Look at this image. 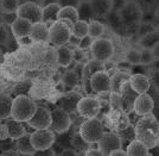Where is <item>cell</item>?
<instances>
[{
    "label": "cell",
    "instance_id": "60d3db41",
    "mask_svg": "<svg viewBox=\"0 0 159 156\" xmlns=\"http://www.w3.org/2000/svg\"><path fill=\"white\" fill-rule=\"evenodd\" d=\"M31 82L30 81H23L20 82L19 85H17V87L14 89L16 95H26V92L30 89Z\"/></svg>",
    "mask_w": 159,
    "mask_h": 156
},
{
    "label": "cell",
    "instance_id": "3957f363",
    "mask_svg": "<svg viewBox=\"0 0 159 156\" xmlns=\"http://www.w3.org/2000/svg\"><path fill=\"white\" fill-rule=\"evenodd\" d=\"M37 105L27 95H16L12 102L11 117L18 122H27L33 117Z\"/></svg>",
    "mask_w": 159,
    "mask_h": 156
},
{
    "label": "cell",
    "instance_id": "c3c4849f",
    "mask_svg": "<svg viewBox=\"0 0 159 156\" xmlns=\"http://www.w3.org/2000/svg\"><path fill=\"white\" fill-rule=\"evenodd\" d=\"M108 156H128V155H127V153L125 151V150L118 149V150H114V151H112V153H111Z\"/></svg>",
    "mask_w": 159,
    "mask_h": 156
},
{
    "label": "cell",
    "instance_id": "2e32d148",
    "mask_svg": "<svg viewBox=\"0 0 159 156\" xmlns=\"http://www.w3.org/2000/svg\"><path fill=\"white\" fill-rule=\"evenodd\" d=\"M128 82H129L131 88H132L137 94L147 93V91L151 87V82L148 80V78H147L145 74H141V73L132 74L129 76Z\"/></svg>",
    "mask_w": 159,
    "mask_h": 156
},
{
    "label": "cell",
    "instance_id": "1f68e13d",
    "mask_svg": "<svg viewBox=\"0 0 159 156\" xmlns=\"http://www.w3.org/2000/svg\"><path fill=\"white\" fill-rule=\"evenodd\" d=\"M57 19H68L71 23H76L79 21V13H77V10L76 7L73 6H64L61 7L58 16H57Z\"/></svg>",
    "mask_w": 159,
    "mask_h": 156
},
{
    "label": "cell",
    "instance_id": "7a4b0ae2",
    "mask_svg": "<svg viewBox=\"0 0 159 156\" xmlns=\"http://www.w3.org/2000/svg\"><path fill=\"white\" fill-rule=\"evenodd\" d=\"M74 23L68 19H57L49 26V43L58 48L66 45L71 37Z\"/></svg>",
    "mask_w": 159,
    "mask_h": 156
},
{
    "label": "cell",
    "instance_id": "9a60e30c",
    "mask_svg": "<svg viewBox=\"0 0 159 156\" xmlns=\"http://www.w3.org/2000/svg\"><path fill=\"white\" fill-rule=\"evenodd\" d=\"M31 26H32L31 21H26L24 18L16 17V19L11 23V31L17 40H20V38H25L30 36Z\"/></svg>",
    "mask_w": 159,
    "mask_h": 156
},
{
    "label": "cell",
    "instance_id": "e575fe53",
    "mask_svg": "<svg viewBox=\"0 0 159 156\" xmlns=\"http://www.w3.org/2000/svg\"><path fill=\"white\" fill-rule=\"evenodd\" d=\"M20 6V0H1L0 8L5 14H16Z\"/></svg>",
    "mask_w": 159,
    "mask_h": 156
},
{
    "label": "cell",
    "instance_id": "ffe728a7",
    "mask_svg": "<svg viewBox=\"0 0 159 156\" xmlns=\"http://www.w3.org/2000/svg\"><path fill=\"white\" fill-rule=\"evenodd\" d=\"M60 10L61 6L56 1L45 5L43 7V19H42V21L45 23L48 26H50L53 21H57V16H58Z\"/></svg>",
    "mask_w": 159,
    "mask_h": 156
},
{
    "label": "cell",
    "instance_id": "74e56055",
    "mask_svg": "<svg viewBox=\"0 0 159 156\" xmlns=\"http://www.w3.org/2000/svg\"><path fill=\"white\" fill-rule=\"evenodd\" d=\"M125 61L128 62L131 66H139L140 64V55L139 50L129 49L125 55Z\"/></svg>",
    "mask_w": 159,
    "mask_h": 156
},
{
    "label": "cell",
    "instance_id": "db71d44e",
    "mask_svg": "<svg viewBox=\"0 0 159 156\" xmlns=\"http://www.w3.org/2000/svg\"><path fill=\"white\" fill-rule=\"evenodd\" d=\"M0 1H1V0H0Z\"/></svg>",
    "mask_w": 159,
    "mask_h": 156
},
{
    "label": "cell",
    "instance_id": "e0dca14e",
    "mask_svg": "<svg viewBox=\"0 0 159 156\" xmlns=\"http://www.w3.org/2000/svg\"><path fill=\"white\" fill-rule=\"evenodd\" d=\"M90 6L93 8L95 19L98 18H106L108 14L114 10L113 0H90Z\"/></svg>",
    "mask_w": 159,
    "mask_h": 156
},
{
    "label": "cell",
    "instance_id": "f907efd6",
    "mask_svg": "<svg viewBox=\"0 0 159 156\" xmlns=\"http://www.w3.org/2000/svg\"><path fill=\"white\" fill-rule=\"evenodd\" d=\"M5 21V13L1 11V8H0V24H2Z\"/></svg>",
    "mask_w": 159,
    "mask_h": 156
},
{
    "label": "cell",
    "instance_id": "277c9868",
    "mask_svg": "<svg viewBox=\"0 0 159 156\" xmlns=\"http://www.w3.org/2000/svg\"><path fill=\"white\" fill-rule=\"evenodd\" d=\"M118 14L122 24L126 27V30L132 26L138 27L144 18L143 6L140 2L135 0H128L124 6L118 10Z\"/></svg>",
    "mask_w": 159,
    "mask_h": 156
},
{
    "label": "cell",
    "instance_id": "6da1fadb",
    "mask_svg": "<svg viewBox=\"0 0 159 156\" xmlns=\"http://www.w3.org/2000/svg\"><path fill=\"white\" fill-rule=\"evenodd\" d=\"M135 135L139 138L138 141L144 143L147 148H153L158 136V122L156 117L151 113L143 116L137 124Z\"/></svg>",
    "mask_w": 159,
    "mask_h": 156
},
{
    "label": "cell",
    "instance_id": "bcb514c9",
    "mask_svg": "<svg viewBox=\"0 0 159 156\" xmlns=\"http://www.w3.org/2000/svg\"><path fill=\"white\" fill-rule=\"evenodd\" d=\"M128 0H113V4H114V10L115 11H118L119 8L124 6L125 4H126Z\"/></svg>",
    "mask_w": 159,
    "mask_h": 156
},
{
    "label": "cell",
    "instance_id": "4fadbf2b",
    "mask_svg": "<svg viewBox=\"0 0 159 156\" xmlns=\"http://www.w3.org/2000/svg\"><path fill=\"white\" fill-rule=\"evenodd\" d=\"M98 143H99V150L102 153L103 156H108L112 151L121 149L122 147L121 138L112 132H103V135Z\"/></svg>",
    "mask_w": 159,
    "mask_h": 156
},
{
    "label": "cell",
    "instance_id": "d6a6232c",
    "mask_svg": "<svg viewBox=\"0 0 159 156\" xmlns=\"http://www.w3.org/2000/svg\"><path fill=\"white\" fill-rule=\"evenodd\" d=\"M105 19H107V21L109 23V25L112 26L113 30H115L116 32H125L126 31V27L122 24V21L120 19L119 14H118V11L113 10L111 13L107 16Z\"/></svg>",
    "mask_w": 159,
    "mask_h": 156
},
{
    "label": "cell",
    "instance_id": "603a6c76",
    "mask_svg": "<svg viewBox=\"0 0 159 156\" xmlns=\"http://www.w3.org/2000/svg\"><path fill=\"white\" fill-rule=\"evenodd\" d=\"M14 148L16 150L21 154V155H31L33 151H34V148L31 144V139H30V135H25L19 137L16 139L14 142Z\"/></svg>",
    "mask_w": 159,
    "mask_h": 156
},
{
    "label": "cell",
    "instance_id": "f6af8a7d",
    "mask_svg": "<svg viewBox=\"0 0 159 156\" xmlns=\"http://www.w3.org/2000/svg\"><path fill=\"white\" fill-rule=\"evenodd\" d=\"M84 156H103L102 153L99 149H88L86 151Z\"/></svg>",
    "mask_w": 159,
    "mask_h": 156
},
{
    "label": "cell",
    "instance_id": "ee69618b",
    "mask_svg": "<svg viewBox=\"0 0 159 156\" xmlns=\"http://www.w3.org/2000/svg\"><path fill=\"white\" fill-rule=\"evenodd\" d=\"M56 2H58V5L61 7L64 6H73V7H77L79 5V0H57Z\"/></svg>",
    "mask_w": 159,
    "mask_h": 156
},
{
    "label": "cell",
    "instance_id": "f35d334b",
    "mask_svg": "<svg viewBox=\"0 0 159 156\" xmlns=\"http://www.w3.org/2000/svg\"><path fill=\"white\" fill-rule=\"evenodd\" d=\"M71 54H73V61L76 63H87V54L84 50H82L81 48L75 47L71 48Z\"/></svg>",
    "mask_w": 159,
    "mask_h": 156
},
{
    "label": "cell",
    "instance_id": "ba28073f",
    "mask_svg": "<svg viewBox=\"0 0 159 156\" xmlns=\"http://www.w3.org/2000/svg\"><path fill=\"white\" fill-rule=\"evenodd\" d=\"M30 139L34 150H44L52 147L56 141V136L55 132L50 129L34 130L30 135Z\"/></svg>",
    "mask_w": 159,
    "mask_h": 156
},
{
    "label": "cell",
    "instance_id": "4dcf8cb0",
    "mask_svg": "<svg viewBox=\"0 0 159 156\" xmlns=\"http://www.w3.org/2000/svg\"><path fill=\"white\" fill-rule=\"evenodd\" d=\"M13 99L8 95L0 94V119H7L11 117V107Z\"/></svg>",
    "mask_w": 159,
    "mask_h": 156
},
{
    "label": "cell",
    "instance_id": "484cf974",
    "mask_svg": "<svg viewBox=\"0 0 159 156\" xmlns=\"http://www.w3.org/2000/svg\"><path fill=\"white\" fill-rule=\"evenodd\" d=\"M57 49V64L60 67L66 68L70 66V63L73 62V54H71V49L68 45L58 47Z\"/></svg>",
    "mask_w": 159,
    "mask_h": 156
},
{
    "label": "cell",
    "instance_id": "ab89813d",
    "mask_svg": "<svg viewBox=\"0 0 159 156\" xmlns=\"http://www.w3.org/2000/svg\"><path fill=\"white\" fill-rule=\"evenodd\" d=\"M45 61L49 64H57V49L55 48H48L45 51Z\"/></svg>",
    "mask_w": 159,
    "mask_h": 156
},
{
    "label": "cell",
    "instance_id": "816d5d0a",
    "mask_svg": "<svg viewBox=\"0 0 159 156\" xmlns=\"http://www.w3.org/2000/svg\"><path fill=\"white\" fill-rule=\"evenodd\" d=\"M79 1H90V0H79Z\"/></svg>",
    "mask_w": 159,
    "mask_h": 156
},
{
    "label": "cell",
    "instance_id": "f5cc1de1",
    "mask_svg": "<svg viewBox=\"0 0 159 156\" xmlns=\"http://www.w3.org/2000/svg\"><path fill=\"white\" fill-rule=\"evenodd\" d=\"M55 1H57V0H55Z\"/></svg>",
    "mask_w": 159,
    "mask_h": 156
},
{
    "label": "cell",
    "instance_id": "7402d4cb",
    "mask_svg": "<svg viewBox=\"0 0 159 156\" xmlns=\"http://www.w3.org/2000/svg\"><path fill=\"white\" fill-rule=\"evenodd\" d=\"M103 69H105V63L96 61V60H92V61L84 63L83 69H82V79H83L84 85L89 83V79L94 73H96L99 70H103Z\"/></svg>",
    "mask_w": 159,
    "mask_h": 156
},
{
    "label": "cell",
    "instance_id": "7dc6e473",
    "mask_svg": "<svg viewBox=\"0 0 159 156\" xmlns=\"http://www.w3.org/2000/svg\"><path fill=\"white\" fill-rule=\"evenodd\" d=\"M0 156H20L19 153L17 151V150H5V151H2L1 154H0Z\"/></svg>",
    "mask_w": 159,
    "mask_h": 156
},
{
    "label": "cell",
    "instance_id": "d590c367",
    "mask_svg": "<svg viewBox=\"0 0 159 156\" xmlns=\"http://www.w3.org/2000/svg\"><path fill=\"white\" fill-rule=\"evenodd\" d=\"M62 82L64 83L66 87L73 88L79 83V75L76 70H68L66 74L62 76Z\"/></svg>",
    "mask_w": 159,
    "mask_h": 156
},
{
    "label": "cell",
    "instance_id": "7bdbcfd3",
    "mask_svg": "<svg viewBox=\"0 0 159 156\" xmlns=\"http://www.w3.org/2000/svg\"><path fill=\"white\" fill-rule=\"evenodd\" d=\"M30 156H56V154L51 148H49L44 150H34Z\"/></svg>",
    "mask_w": 159,
    "mask_h": 156
},
{
    "label": "cell",
    "instance_id": "cb8c5ba5",
    "mask_svg": "<svg viewBox=\"0 0 159 156\" xmlns=\"http://www.w3.org/2000/svg\"><path fill=\"white\" fill-rule=\"evenodd\" d=\"M137 93L131 88L129 82L127 81L122 85L121 91H120V97H121V105L127 106V107H133V102L137 98Z\"/></svg>",
    "mask_w": 159,
    "mask_h": 156
},
{
    "label": "cell",
    "instance_id": "4316f807",
    "mask_svg": "<svg viewBox=\"0 0 159 156\" xmlns=\"http://www.w3.org/2000/svg\"><path fill=\"white\" fill-rule=\"evenodd\" d=\"M76 10L79 13V21H86L89 23L90 21L95 19L93 8L90 6L89 1H80Z\"/></svg>",
    "mask_w": 159,
    "mask_h": 156
},
{
    "label": "cell",
    "instance_id": "7c38bea8",
    "mask_svg": "<svg viewBox=\"0 0 159 156\" xmlns=\"http://www.w3.org/2000/svg\"><path fill=\"white\" fill-rule=\"evenodd\" d=\"M89 87L95 93H107L111 92V78L105 70H99L94 73L89 79Z\"/></svg>",
    "mask_w": 159,
    "mask_h": 156
},
{
    "label": "cell",
    "instance_id": "5bb4252c",
    "mask_svg": "<svg viewBox=\"0 0 159 156\" xmlns=\"http://www.w3.org/2000/svg\"><path fill=\"white\" fill-rule=\"evenodd\" d=\"M154 109V102L153 98L147 93L138 94L135 100L133 102V110L135 111V113L139 116H146L152 113Z\"/></svg>",
    "mask_w": 159,
    "mask_h": 156
},
{
    "label": "cell",
    "instance_id": "52a82bcc",
    "mask_svg": "<svg viewBox=\"0 0 159 156\" xmlns=\"http://www.w3.org/2000/svg\"><path fill=\"white\" fill-rule=\"evenodd\" d=\"M16 14H17V17L24 18L26 21H31L32 24L39 23L43 19V7L37 2L29 0V1L20 4Z\"/></svg>",
    "mask_w": 159,
    "mask_h": 156
},
{
    "label": "cell",
    "instance_id": "8992f818",
    "mask_svg": "<svg viewBox=\"0 0 159 156\" xmlns=\"http://www.w3.org/2000/svg\"><path fill=\"white\" fill-rule=\"evenodd\" d=\"M89 50L92 53L94 60L102 62V63H106L113 57L115 48H114L113 42L109 38L100 37L98 40H94Z\"/></svg>",
    "mask_w": 159,
    "mask_h": 156
},
{
    "label": "cell",
    "instance_id": "681fc988",
    "mask_svg": "<svg viewBox=\"0 0 159 156\" xmlns=\"http://www.w3.org/2000/svg\"><path fill=\"white\" fill-rule=\"evenodd\" d=\"M77 155V153L73 149H66L60 156H76Z\"/></svg>",
    "mask_w": 159,
    "mask_h": 156
},
{
    "label": "cell",
    "instance_id": "8fae6325",
    "mask_svg": "<svg viewBox=\"0 0 159 156\" xmlns=\"http://www.w3.org/2000/svg\"><path fill=\"white\" fill-rule=\"evenodd\" d=\"M26 123L30 128L34 130L49 129L51 125V111L43 106H37L33 117Z\"/></svg>",
    "mask_w": 159,
    "mask_h": 156
},
{
    "label": "cell",
    "instance_id": "9c48e42d",
    "mask_svg": "<svg viewBox=\"0 0 159 156\" xmlns=\"http://www.w3.org/2000/svg\"><path fill=\"white\" fill-rule=\"evenodd\" d=\"M71 125L69 113L61 107H55L51 111V131L57 134H64Z\"/></svg>",
    "mask_w": 159,
    "mask_h": 156
},
{
    "label": "cell",
    "instance_id": "d4e9b609",
    "mask_svg": "<svg viewBox=\"0 0 159 156\" xmlns=\"http://www.w3.org/2000/svg\"><path fill=\"white\" fill-rule=\"evenodd\" d=\"M6 126L8 130V135L13 139H17V138L25 135V129H24L21 122L16 121L12 117H8L6 119Z\"/></svg>",
    "mask_w": 159,
    "mask_h": 156
},
{
    "label": "cell",
    "instance_id": "f1b7e54d",
    "mask_svg": "<svg viewBox=\"0 0 159 156\" xmlns=\"http://www.w3.org/2000/svg\"><path fill=\"white\" fill-rule=\"evenodd\" d=\"M105 31H106L105 24L98 19H93L88 23V36L92 40H98L100 37H102Z\"/></svg>",
    "mask_w": 159,
    "mask_h": 156
},
{
    "label": "cell",
    "instance_id": "f546056e",
    "mask_svg": "<svg viewBox=\"0 0 159 156\" xmlns=\"http://www.w3.org/2000/svg\"><path fill=\"white\" fill-rule=\"evenodd\" d=\"M158 40H159L158 30H153V31H150V32H147V34L141 36L139 44L141 45V48L152 49L156 44H158Z\"/></svg>",
    "mask_w": 159,
    "mask_h": 156
},
{
    "label": "cell",
    "instance_id": "5b68a950",
    "mask_svg": "<svg viewBox=\"0 0 159 156\" xmlns=\"http://www.w3.org/2000/svg\"><path fill=\"white\" fill-rule=\"evenodd\" d=\"M105 132V126L96 117L88 118L80 126V136L87 143H98Z\"/></svg>",
    "mask_w": 159,
    "mask_h": 156
},
{
    "label": "cell",
    "instance_id": "ac0fdd59",
    "mask_svg": "<svg viewBox=\"0 0 159 156\" xmlns=\"http://www.w3.org/2000/svg\"><path fill=\"white\" fill-rule=\"evenodd\" d=\"M33 42H49V26L45 23H34L31 26L30 36Z\"/></svg>",
    "mask_w": 159,
    "mask_h": 156
},
{
    "label": "cell",
    "instance_id": "836d02e7",
    "mask_svg": "<svg viewBox=\"0 0 159 156\" xmlns=\"http://www.w3.org/2000/svg\"><path fill=\"white\" fill-rule=\"evenodd\" d=\"M71 35L74 37L82 40L83 37L88 36V21H77L73 26Z\"/></svg>",
    "mask_w": 159,
    "mask_h": 156
},
{
    "label": "cell",
    "instance_id": "30bf717a",
    "mask_svg": "<svg viewBox=\"0 0 159 156\" xmlns=\"http://www.w3.org/2000/svg\"><path fill=\"white\" fill-rule=\"evenodd\" d=\"M76 110L80 116L86 119L94 118L99 115L100 110H101V104L99 99L95 97H84V98L82 97L77 104Z\"/></svg>",
    "mask_w": 159,
    "mask_h": 156
},
{
    "label": "cell",
    "instance_id": "8d00e7d4",
    "mask_svg": "<svg viewBox=\"0 0 159 156\" xmlns=\"http://www.w3.org/2000/svg\"><path fill=\"white\" fill-rule=\"evenodd\" d=\"M139 55H140V64H143V66H148L150 63L156 61L151 49L141 48L139 50Z\"/></svg>",
    "mask_w": 159,
    "mask_h": 156
},
{
    "label": "cell",
    "instance_id": "d6986e66",
    "mask_svg": "<svg viewBox=\"0 0 159 156\" xmlns=\"http://www.w3.org/2000/svg\"><path fill=\"white\" fill-rule=\"evenodd\" d=\"M81 98H82V95L79 94V93H68L66 95L61 98L57 107L63 109L64 111H66V112L70 115L71 112H74V111L76 110L77 104H79Z\"/></svg>",
    "mask_w": 159,
    "mask_h": 156
},
{
    "label": "cell",
    "instance_id": "b9f144b4",
    "mask_svg": "<svg viewBox=\"0 0 159 156\" xmlns=\"http://www.w3.org/2000/svg\"><path fill=\"white\" fill-rule=\"evenodd\" d=\"M93 41L94 40H92L89 36H86V37H83V38L81 40L79 48H81L82 50H84V51H86L87 49H90V45H92Z\"/></svg>",
    "mask_w": 159,
    "mask_h": 156
},
{
    "label": "cell",
    "instance_id": "83f0119b",
    "mask_svg": "<svg viewBox=\"0 0 159 156\" xmlns=\"http://www.w3.org/2000/svg\"><path fill=\"white\" fill-rule=\"evenodd\" d=\"M126 153L128 156H148V148L143 142L134 139L128 144Z\"/></svg>",
    "mask_w": 159,
    "mask_h": 156
},
{
    "label": "cell",
    "instance_id": "44dd1931",
    "mask_svg": "<svg viewBox=\"0 0 159 156\" xmlns=\"http://www.w3.org/2000/svg\"><path fill=\"white\" fill-rule=\"evenodd\" d=\"M129 76L131 74L128 72H124V70L115 72L111 78V92L120 94L122 85L129 80Z\"/></svg>",
    "mask_w": 159,
    "mask_h": 156
}]
</instances>
